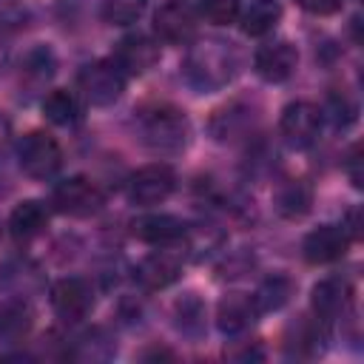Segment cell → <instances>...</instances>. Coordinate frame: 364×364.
<instances>
[{"instance_id": "cell-1", "label": "cell", "mask_w": 364, "mask_h": 364, "mask_svg": "<svg viewBox=\"0 0 364 364\" xmlns=\"http://www.w3.org/2000/svg\"><path fill=\"white\" fill-rule=\"evenodd\" d=\"M236 74V57L230 43L208 37L191 46L185 60V77L199 91H219L225 88Z\"/></svg>"}, {"instance_id": "cell-2", "label": "cell", "mask_w": 364, "mask_h": 364, "mask_svg": "<svg viewBox=\"0 0 364 364\" xmlns=\"http://www.w3.org/2000/svg\"><path fill=\"white\" fill-rule=\"evenodd\" d=\"M139 131H142V142L156 154H176L188 145L191 136L188 117L171 105H159L148 111L139 122Z\"/></svg>"}, {"instance_id": "cell-3", "label": "cell", "mask_w": 364, "mask_h": 364, "mask_svg": "<svg viewBox=\"0 0 364 364\" xmlns=\"http://www.w3.org/2000/svg\"><path fill=\"white\" fill-rule=\"evenodd\" d=\"M17 159L31 179H51L63 165V148L51 134L28 131L17 145Z\"/></svg>"}, {"instance_id": "cell-4", "label": "cell", "mask_w": 364, "mask_h": 364, "mask_svg": "<svg viewBox=\"0 0 364 364\" xmlns=\"http://www.w3.org/2000/svg\"><path fill=\"white\" fill-rule=\"evenodd\" d=\"M154 31L171 46H188L199 31V9L191 0H165L154 14Z\"/></svg>"}, {"instance_id": "cell-5", "label": "cell", "mask_w": 364, "mask_h": 364, "mask_svg": "<svg viewBox=\"0 0 364 364\" xmlns=\"http://www.w3.org/2000/svg\"><path fill=\"white\" fill-rule=\"evenodd\" d=\"M77 85L85 97V102L91 105H111L122 97L125 91V74L114 65V60H97V63H88L80 77H77Z\"/></svg>"}, {"instance_id": "cell-6", "label": "cell", "mask_w": 364, "mask_h": 364, "mask_svg": "<svg viewBox=\"0 0 364 364\" xmlns=\"http://www.w3.org/2000/svg\"><path fill=\"white\" fill-rule=\"evenodd\" d=\"M176 188V173L171 165L165 162H154V165H145L139 168L131 182H128V196L134 205H142V208H151V205H159L165 202Z\"/></svg>"}, {"instance_id": "cell-7", "label": "cell", "mask_w": 364, "mask_h": 364, "mask_svg": "<svg viewBox=\"0 0 364 364\" xmlns=\"http://www.w3.org/2000/svg\"><path fill=\"white\" fill-rule=\"evenodd\" d=\"M102 191L85 176H68L51 193V205L65 216H91L102 208Z\"/></svg>"}, {"instance_id": "cell-8", "label": "cell", "mask_w": 364, "mask_h": 364, "mask_svg": "<svg viewBox=\"0 0 364 364\" xmlns=\"http://www.w3.org/2000/svg\"><path fill=\"white\" fill-rule=\"evenodd\" d=\"M279 128H282V136L287 139V145L310 148L321 131V108L307 100H296L282 111Z\"/></svg>"}, {"instance_id": "cell-9", "label": "cell", "mask_w": 364, "mask_h": 364, "mask_svg": "<svg viewBox=\"0 0 364 364\" xmlns=\"http://www.w3.org/2000/svg\"><path fill=\"white\" fill-rule=\"evenodd\" d=\"M296 65H299V51L287 40L264 43L253 54V68H256V74L264 82H284V80H290L296 74Z\"/></svg>"}, {"instance_id": "cell-10", "label": "cell", "mask_w": 364, "mask_h": 364, "mask_svg": "<svg viewBox=\"0 0 364 364\" xmlns=\"http://www.w3.org/2000/svg\"><path fill=\"white\" fill-rule=\"evenodd\" d=\"M111 60L125 77H139V74H145L156 65L159 46L148 34H128L117 43V51H114Z\"/></svg>"}, {"instance_id": "cell-11", "label": "cell", "mask_w": 364, "mask_h": 364, "mask_svg": "<svg viewBox=\"0 0 364 364\" xmlns=\"http://www.w3.org/2000/svg\"><path fill=\"white\" fill-rule=\"evenodd\" d=\"M350 236L341 225H318L316 230H310L301 242V253L310 264H330L336 259H341L350 247Z\"/></svg>"}, {"instance_id": "cell-12", "label": "cell", "mask_w": 364, "mask_h": 364, "mask_svg": "<svg viewBox=\"0 0 364 364\" xmlns=\"http://www.w3.org/2000/svg\"><path fill=\"white\" fill-rule=\"evenodd\" d=\"M51 307L65 321H80L94 307V293L82 279H60L51 287Z\"/></svg>"}, {"instance_id": "cell-13", "label": "cell", "mask_w": 364, "mask_h": 364, "mask_svg": "<svg viewBox=\"0 0 364 364\" xmlns=\"http://www.w3.org/2000/svg\"><path fill=\"white\" fill-rule=\"evenodd\" d=\"M179 273H182V256L171 245H162V250L148 253L136 267V279L151 290H162L173 284Z\"/></svg>"}, {"instance_id": "cell-14", "label": "cell", "mask_w": 364, "mask_h": 364, "mask_svg": "<svg viewBox=\"0 0 364 364\" xmlns=\"http://www.w3.org/2000/svg\"><path fill=\"white\" fill-rule=\"evenodd\" d=\"M131 233L145 245L162 247V245H173L176 239H182L185 225L171 213H145L131 222Z\"/></svg>"}, {"instance_id": "cell-15", "label": "cell", "mask_w": 364, "mask_h": 364, "mask_svg": "<svg viewBox=\"0 0 364 364\" xmlns=\"http://www.w3.org/2000/svg\"><path fill=\"white\" fill-rule=\"evenodd\" d=\"M256 304H253V296H245V293H230L219 301L216 307V324L225 336H239L245 333L253 321H256Z\"/></svg>"}, {"instance_id": "cell-16", "label": "cell", "mask_w": 364, "mask_h": 364, "mask_svg": "<svg viewBox=\"0 0 364 364\" xmlns=\"http://www.w3.org/2000/svg\"><path fill=\"white\" fill-rule=\"evenodd\" d=\"M350 304V284L344 279H324L313 287V313L316 318L321 321H330V318H338Z\"/></svg>"}, {"instance_id": "cell-17", "label": "cell", "mask_w": 364, "mask_h": 364, "mask_svg": "<svg viewBox=\"0 0 364 364\" xmlns=\"http://www.w3.org/2000/svg\"><path fill=\"white\" fill-rule=\"evenodd\" d=\"M46 228H48V208L40 199H23V202H17V208L9 216V230L20 242H28V239L40 236Z\"/></svg>"}, {"instance_id": "cell-18", "label": "cell", "mask_w": 364, "mask_h": 364, "mask_svg": "<svg viewBox=\"0 0 364 364\" xmlns=\"http://www.w3.org/2000/svg\"><path fill=\"white\" fill-rule=\"evenodd\" d=\"M282 20V3L279 0H250L245 11H239L242 31L247 37H264L270 34Z\"/></svg>"}, {"instance_id": "cell-19", "label": "cell", "mask_w": 364, "mask_h": 364, "mask_svg": "<svg viewBox=\"0 0 364 364\" xmlns=\"http://www.w3.org/2000/svg\"><path fill=\"white\" fill-rule=\"evenodd\" d=\"M34 324V313L23 299H9L0 304V341L14 344L28 336Z\"/></svg>"}, {"instance_id": "cell-20", "label": "cell", "mask_w": 364, "mask_h": 364, "mask_svg": "<svg viewBox=\"0 0 364 364\" xmlns=\"http://www.w3.org/2000/svg\"><path fill=\"white\" fill-rule=\"evenodd\" d=\"M313 205V191L304 179H284L276 188V210L287 219H299L310 210Z\"/></svg>"}, {"instance_id": "cell-21", "label": "cell", "mask_w": 364, "mask_h": 364, "mask_svg": "<svg viewBox=\"0 0 364 364\" xmlns=\"http://www.w3.org/2000/svg\"><path fill=\"white\" fill-rule=\"evenodd\" d=\"M43 117L51 125H74L80 119V100L74 91L57 88L43 97Z\"/></svg>"}, {"instance_id": "cell-22", "label": "cell", "mask_w": 364, "mask_h": 364, "mask_svg": "<svg viewBox=\"0 0 364 364\" xmlns=\"http://www.w3.org/2000/svg\"><path fill=\"white\" fill-rule=\"evenodd\" d=\"M290 296H293V282L287 276H273L262 282V287L253 296V304L259 313H270V310H282L290 301Z\"/></svg>"}, {"instance_id": "cell-23", "label": "cell", "mask_w": 364, "mask_h": 364, "mask_svg": "<svg viewBox=\"0 0 364 364\" xmlns=\"http://www.w3.org/2000/svg\"><path fill=\"white\" fill-rule=\"evenodd\" d=\"M51 77H54V54L46 46L28 51L23 60V82L31 88H43Z\"/></svg>"}, {"instance_id": "cell-24", "label": "cell", "mask_w": 364, "mask_h": 364, "mask_svg": "<svg viewBox=\"0 0 364 364\" xmlns=\"http://www.w3.org/2000/svg\"><path fill=\"white\" fill-rule=\"evenodd\" d=\"M148 0H102V20L111 26L136 23L145 11Z\"/></svg>"}, {"instance_id": "cell-25", "label": "cell", "mask_w": 364, "mask_h": 364, "mask_svg": "<svg viewBox=\"0 0 364 364\" xmlns=\"http://www.w3.org/2000/svg\"><path fill=\"white\" fill-rule=\"evenodd\" d=\"M242 0H199V14L213 26H230L239 20Z\"/></svg>"}, {"instance_id": "cell-26", "label": "cell", "mask_w": 364, "mask_h": 364, "mask_svg": "<svg viewBox=\"0 0 364 364\" xmlns=\"http://www.w3.org/2000/svg\"><path fill=\"white\" fill-rule=\"evenodd\" d=\"M307 14H316V17H330L341 9V0H296Z\"/></svg>"}, {"instance_id": "cell-27", "label": "cell", "mask_w": 364, "mask_h": 364, "mask_svg": "<svg viewBox=\"0 0 364 364\" xmlns=\"http://www.w3.org/2000/svg\"><path fill=\"white\" fill-rule=\"evenodd\" d=\"M358 162H361V148L355 145V148L350 151V156H347V173H350V182H353L355 188H361V173H358Z\"/></svg>"}, {"instance_id": "cell-28", "label": "cell", "mask_w": 364, "mask_h": 364, "mask_svg": "<svg viewBox=\"0 0 364 364\" xmlns=\"http://www.w3.org/2000/svg\"><path fill=\"white\" fill-rule=\"evenodd\" d=\"M9 139H11V128H9V119L0 114V162H3V156H6Z\"/></svg>"}]
</instances>
